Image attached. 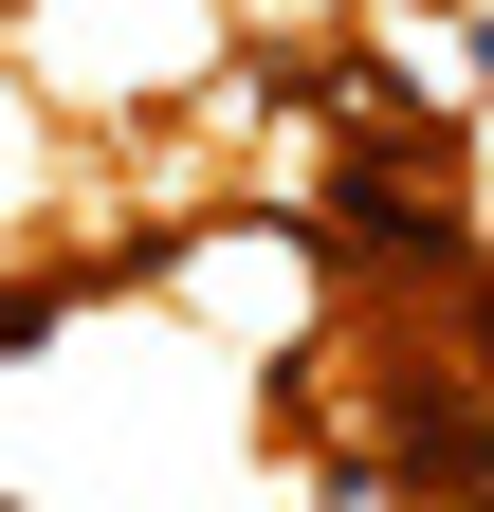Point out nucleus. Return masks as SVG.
<instances>
[{
    "label": "nucleus",
    "mask_w": 494,
    "mask_h": 512,
    "mask_svg": "<svg viewBox=\"0 0 494 512\" xmlns=\"http://www.w3.org/2000/svg\"><path fill=\"white\" fill-rule=\"evenodd\" d=\"M0 37H19V0H0Z\"/></svg>",
    "instance_id": "7ed1b4c3"
},
{
    "label": "nucleus",
    "mask_w": 494,
    "mask_h": 512,
    "mask_svg": "<svg viewBox=\"0 0 494 512\" xmlns=\"http://www.w3.org/2000/svg\"><path fill=\"white\" fill-rule=\"evenodd\" d=\"M129 311H165V330H183V348H220L238 384H275L293 348H330V311H348V293H330V238L293 220V202H202V220L129 275Z\"/></svg>",
    "instance_id": "f257e3e1"
},
{
    "label": "nucleus",
    "mask_w": 494,
    "mask_h": 512,
    "mask_svg": "<svg viewBox=\"0 0 494 512\" xmlns=\"http://www.w3.org/2000/svg\"><path fill=\"white\" fill-rule=\"evenodd\" d=\"M19 92L55 110V128H147V110H183L238 55V19L220 0H19Z\"/></svg>",
    "instance_id": "f03ea898"
}]
</instances>
